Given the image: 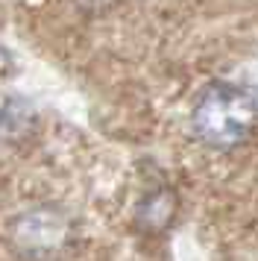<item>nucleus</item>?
<instances>
[{"label": "nucleus", "mask_w": 258, "mask_h": 261, "mask_svg": "<svg viewBox=\"0 0 258 261\" xmlns=\"http://www.w3.org/2000/svg\"><path fill=\"white\" fill-rule=\"evenodd\" d=\"M258 118V100L232 85H211L194 106V132L211 147H232Z\"/></svg>", "instance_id": "1"}, {"label": "nucleus", "mask_w": 258, "mask_h": 261, "mask_svg": "<svg viewBox=\"0 0 258 261\" xmlns=\"http://www.w3.org/2000/svg\"><path fill=\"white\" fill-rule=\"evenodd\" d=\"M21 232H23V244H38V247H47L56 241V217H50L47 212H35L30 214L27 220L21 223Z\"/></svg>", "instance_id": "2"}]
</instances>
